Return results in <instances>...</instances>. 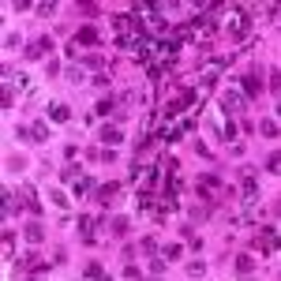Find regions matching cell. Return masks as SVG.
Returning <instances> with one entry per match:
<instances>
[{"label": "cell", "instance_id": "cell-1", "mask_svg": "<svg viewBox=\"0 0 281 281\" xmlns=\"http://www.w3.org/2000/svg\"><path fill=\"white\" fill-rule=\"evenodd\" d=\"M225 26H229V30L240 38V42H244V38H248V30H251V12H244V8H229Z\"/></svg>", "mask_w": 281, "mask_h": 281}, {"label": "cell", "instance_id": "cell-2", "mask_svg": "<svg viewBox=\"0 0 281 281\" xmlns=\"http://www.w3.org/2000/svg\"><path fill=\"white\" fill-rule=\"evenodd\" d=\"M244 94H240V86H229L225 94H221V109H225L229 116H236V113H244Z\"/></svg>", "mask_w": 281, "mask_h": 281}, {"label": "cell", "instance_id": "cell-3", "mask_svg": "<svg viewBox=\"0 0 281 281\" xmlns=\"http://www.w3.org/2000/svg\"><path fill=\"white\" fill-rule=\"evenodd\" d=\"M255 248H259V251H266V255H274V251H281V236H277V232L266 225V229H259Z\"/></svg>", "mask_w": 281, "mask_h": 281}, {"label": "cell", "instance_id": "cell-4", "mask_svg": "<svg viewBox=\"0 0 281 281\" xmlns=\"http://www.w3.org/2000/svg\"><path fill=\"white\" fill-rule=\"evenodd\" d=\"M259 86H263V83H259V75L251 72V75H244V79H240V94H244V98H255Z\"/></svg>", "mask_w": 281, "mask_h": 281}, {"label": "cell", "instance_id": "cell-5", "mask_svg": "<svg viewBox=\"0 0 281 281\" xmlns=\"http://www.w3.org/2000/svg\"><path fill=\"white\" fill-rule=\"evenodd\" d=\"M49 49H53V42H49V38H42V42H34L30 49H26V56H30V60H38V56H45Z\"/></svg>", "mask_w": 281, "mask_h": 281}, {"label": "cell", "instance_id": "cell-6", "mask_svg": "<svg viewBox=\"0 0 281 281\" xmlns=\"http://www.w3.org/2000/svg\"><path fill=\"white\" fill-rule=\"evenodd\" d=\"M98 135H101V143H109V147H116V143L124 139V135H120V128H113V124H105V128H101Z\"/></svg>", "mask_w": 281, "mask_h": 281}, {"label": "cell", "instance_id": "cell-7", "mask_svg": "<svg viewBox=\"0 0 281 281\" xmlns=\"http://www.w3.org/2000/svg\"><path fill=\"white\" fill-rule=\"evenodd\" d=\"M79 236L86 244H94V218H79Z\"/></svg>", "mask_w": 281, "mask_h": 281}, {"label": "cell", "instance_id": "cell-8", "mask_svg": "<svg viewBox=\"0 0 281 281\" xmlns=\"http://www.w3.org/2000/svg\"><path fill=\"white\" fill-rule=\"evenodd\" d=\"M49 116H53L56 124H64L67 116H72V109H67V105H60V101H53V105H49Z\"/></svg>", "mask_w": 281, "mask_h": 281}, {"label": "cell", "instance_id": "cell-9", "mask_svg": "<svg viewBox=\"0 0 281 281\" xmlns=\"http://www.w3.org/2000/svg\"><path fill=\"white\" fill-rule=\"evenodd\" d=\"M259 135H266V139H277L281 131H277V124H274V120H263V124H259Z\"/></svg>", "mask_w": 281, "mask_h": 281}, {"label": "cell", "instance_id": "cell-10", "mask_svg": "<svg viewBox=\"0 0 281 281\" xmlns=\"http://www.w3.org/2000/svg\"><path fill=\"white\" fill-rule=\"evenodd\" d=\"M90 188H94V180H90V177H75V195H86Z\"/></svg>", "mask_w": 281, "mask_h": 281}, {"label": "cell", "instance_id": "cell-11", "mask_svg": "<svg viewBox=\"0 0 281 281\" xmlns=\"http://www.w3.org/2000/svg\"><path fill=\"white\" fill-rule=\"evenodd\" d=\"M79 42H83V45H98V34H94L90 26H83V30H79Z\"/></svg>", "mask_w": 281, "mask_h": 281}, {"label": "cell", "instance_id": "cell-12", "mask_svg": "<svg viewBox=\"0 0 281 281\" xmlns=\"http://www.w3.org/2000/svg\"><path fill=\"white\" fill-rule=\"evenodd\" d=\"M236 135H240V131H236V124H232V120L221 128V139H225V143H236Z\"/></svg>", "mask_w": 281, "mask_h": 281}, {"label": "cell", "instance_id": "cell-13", "mask_svg": "<svg viewBox=\"0 0 281 281\" xmlns=\"http://www.w3.org/2000/svg\"><path fill=\"white\" fill-rule=\"evenodd\" d=\"M113 195H116V184H105V188H98V199H101V202H113Z\"/></svg>", "mask_w": 281, "mask_h": 281}, {"label": "cell", "instance_id": "cell-14", "mask_svg": "<svg viewBox=\"0 0 281 281\" xmlns=\"http://www.w3.org/2000/svg\"><path fill=\"white\" fill-rule=\"evenodd\" d=\"M26 240L38 244V240H42V225H34V221H30V225H26Z\"/></svg>", "mask_w": 281, "mask_h": 281}, {"label": "cell", "instance_id": "cell-15", "mask_svg": "<svg viewBox=\"0 0 281 281\" xmlns=\"http://www.w3.org/2000/svg\"><path fill=\"white\" fill-rule=\"evenodd\" d=\"M266 169H270V172L281 169V154H270V158H266Z\"/></svg>", "mask_w": 281, "mask_h": 281}, {"label": "cell", "instance_id": "cell-16", "mask_svg": "<svg viewBox=\"0 0 281 281\" xmlns=\"http://www.w3.org/2000/svg\"><path fill=\"white\" fill-rule=\"evenodd\" d=\"M139 248H143V255H154V251H158V244H154V240H150V236H147V240H143V244H139Z\"/></svg>", "mask_w": 281, "mask_h": 281}, {"label": "cell", "instance_id": "cell-17", "mask_svg": "<svg viewBox=\"0 0 281 281\" xmlns=\"http://www.w3.org/2000/svg\"><path fill=\"white\" fill-rule=\"evenodd\" d=\"M236 270H240V274H248V270H251V259L240 255V259H236Z\"/></svg>", "mask_w": 281, "mask_h": 281}, {"label": "cell", "instance_id": "cell-18", "mask_svg": "<svg viewBox=\"0 0 281 281\" xmlns=\"http://www.w3.org/2000/svg\"><path fill=\"white\" fill-rule=\"evenodd\" d=\"M98 113H113V98H101L98 101Z\"/></svg>", "mask_w": 281, "mask_h": 281}, {"label": "cell", "instance_id": "cell-19", "mask_svg": "<svg viewBox=\"0 0 281 281\" xmlns=\"http://www.w3.org/2000/svg\"><path fill=\"white\" fill-rule=\"evenodd\" d=\"M277 116H281V98H277Z\"/></svg>", "mask_w": 281, "mask_h": 281}, {"label": "cell", "instance_id": "cell-20", "mask_svg": "<svg viewBox=\"0 0 281 281\" xmlns=\"http://www.w3.org/2000/svg\"><path fill=\"white\" fill-rule=\"evenodd\" d=\"M98 281H109V277H105V274H101V277H98Z\"/></svg>", "mask_w": 281, "mask_h": 281}, {"label": "cell", "instance_id": "cell-21", "mask_svg": "<svg viewBox=\"0 0 281 281\" xmlns=\"http://www.w3.org/2000/svg\"><path fill=\"white\" fill-rule=\"evenodd\" d=\"M277 210H281V206H277Z\"/></svg>", "mask_w": 281, "mask_h": 281}]
</instances>
